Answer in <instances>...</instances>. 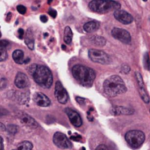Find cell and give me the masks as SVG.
<instances>
[{
    "mask_svg": "<svg viewBox=\"0 0 150 150\" xmlns=\"http://www.w3.org/2000/svg\"><path fill=\"white\" fill-rule=\"evenodd\" d=\"M29 69L34 81L40 86L45 89L51 87L53 83V75L47 67L43 65H33Z\"/></svg>",
    "mask_w": 150,
    "mask_h": 150,
    "instance_id": "1",
    "label": "cell"
},
{
    "mask_svg": "<svg viewBox=\"0 0 150 150\" xmlns=\"http://www.w3.org/2000/svg\"><path fill=\"white\" fill-rule=\"evenodd\" d=\"M71 71L74 78L83 86H91L96 77L95 71L87 66L77 64L73 66Z\"/></svg>",
    "mask_w": 150,
    "mask_h": 150,
    "instance_id": "2",
    "label": "cell"
},
{
    "mask_svg": "<svg viewBox=\"0 0 150 150\" xmlns=\"http://www.w3.org/2000/svg\"><path fill=\"white\" fill-rule=\"evenodd\" d=\"M104 91L110 97H116L127 91V86L119 76H112L104 83Z\"/></svg>",
    "mask_w": 150,
    "mask_h": 150,
    "instance_id": "3",
    "label": "cell"
},
{
    "mask_svg": "<svg viewBox=\"0 0 150 150\" xmlns=\"http://www.w3.org/2000/svg\"><path fill=\"white\" fill-rule=\"evenodd\" d=\"M89 7L92 11L98 13H105L112 10H120V4L117 1H102V0H93L90 2Z\"/></svg>",
    "mask_w": 150,
    "mask_h": 150,
    "instance_id": "4",
    "label": "cell"
},
{
    "mask_svg": "<svg viewBox=\"0 0 150 150\" xmlns=\"http://www.w3.org/2000/svg\"><path fill=\"white\" fill-rule=\"evenodd\" d=\"M125 139L132 149H139L145 141V134L140 130H131L126 134Z\"/></svg>",
    "mask_w": 150,
    "mask_h": 150,
    "instance_id": "5",
    "label": "cell"
},
{
    "mask_svg": "<svg viewBox=\"0 0 150 150\" xmlns=\"http://www.w3.org/2000/svg\"><path fill=\"white\" fill-rule=\"evenodd\" d=\"M88 55H89V58L92 62H97V63L108 64L111 62L109 55L105 52L99 50V49H94V48L90 49L88 52Z\"/></svg>",
    "mask_w": 150,
    "mask_h": 150,
    "instance_id": "6",
    "label": "cell"
},
{
    "mask_svg": "<svg viewBox=\"0 0 150 150\" xmlns=\"http://www.w3.org/2000/svg\"><path fill=\"white\" fill-rule=\"evenodd\" d=\"M53 142H54V144L60 149H70L72 147L68 137L64 134L60 133V132H57L54 134Z\"/></svg>",
    "mask_w": 150,
    "mask_h": 150,
    "instance_id": "7",
    "label": "cell"
},
{
    "mask_svg": "<svg viewBox=\"0 0 150 150\" xmlns=\"http://www.w3.org/2000/svg\"><path fill=\"white\" fill-rule=\"evenodd\" d=\"M112 35L117 39L118 40L125 43V44H130L131 42V35L128 31L119 28V27H114L112 30Z\"/></svg>",
    "mask_w": 150,
    "mask_h": 150,
    "instance_id": "8",
    "label": "cell"
},
{
    "mask_svg": "<svg viewBox=\"0 0 150 150\" xmlns=\"http://www.w3.org/2000/svg\"><path fill=\"white\" fill-rule=\"evenodd\" d=\"M54 96L56 97L57 100L59 103L64 105L68 102L69 100V95L63 85L62 84L61 82H57L55 84V89H54Z\"/></svg>",
    "mask_w": 150,
    "mask_h": 150,
    "instance_id": "9",
    "label": "cell"
},
{
    "mask_svg": "<svg viewBox=\"0 0 150 150\" xmlns=\"http://www.w3.org/2000/svg\"><path fill=\"white\" fill-rule=\"evenodd\" d=\"M135 76H136V81H137V83H138V88H139L140 95H141L142 100L146 104H148V103H149L150 98L149 97V95H148V92H147V90H146V87H145L142 76V75L139 72H135Z\"/></svg>",
    "mask_w": 150,
    "mask_h": 150,
    "instance_id": "10",
    "label": "cell"
},
{
    "mask_svg": "<svg viewBox=\"0 0 150 150\" xmlns=\"http://www.w3.org/2000/svg\"><path fill=\"white\" fill-rule=\"evenodd\" d=\"M65 112H66L67 116L69 117L71 124L74 127H80L83 125V120H82L80 114L77 112H76V111L70 109V108H66L65 109Z\"/></svg>",
    "mask_w": 150,
    "mask_h": 150,
    "instance_id": "11",
    "label": "cell"
},
{
    "mask_svg": "<svg viewBox=\"0 0 150 150\" xmlns=\"http://www.w3.org/2000/svg\"><path fill=\"white\" fill-rule=\"evenodd\" d=\"M114 18L119 20L120 23L124 24V25H128V24H131L133 21H134V18L133 16L125 11H122V10H118V11H114Z\"/></svg>",
    "mask_w": 150,
    "mask_h": 150,
    "instance_id": "12",
    "label": "cell"
},
{
    "mask_svg": "<svg viewBox=\"0 0 150 150\" xmlns=\"http://www.w3.org/2000/svg\"><path fill=\"white\" fill-rule=\"evenodd\" d=\"M33 99H34L35 104L40 107H47L51 105V100L48 98V97H47L45 94L41 92L35 93Z\"/></svg>",
    "mask_w": 150,
    "mask_h": 150,
    "instance_id": "13",
    "label": "cell"
},
{
    "mask_svg": "<svg viewBox=\"0 0 150 150\" xmlns=\"http://www.w3.org/2000/svg\"><path fill=\"white\" fill-rule=\"evenodd\" d=\"M15 85L19 89H25L29 86V79L24 73L18 72L15 78Z\"/></svg>",
    "mask_w": 150,
    "mask_h": 150,
    "instance_id": "14",
    "label": "cell"
},
{
    "mask_svg": "<svg viewBox=\"0 0 150 150\" xmlns=\"http://www.w3.org/2000/svg\"><path fill=\"white\" fill-rule=\"evenodd\" d=\"M111 113L113 115H132L134 113V110L125 106H113L111 109Z\"/></svg>",
    "mask_w": 150,
    "mask_h": 150,
    "instance_id": "15",
    "label": "cell"
},
{
    "mask_svg": "<svg viewBox=\"0 0 150 150\" xmlns=\"http://www.w3.org/2000/svg\"><path fill=\"white\" fill-rule=\"evenodd\" d=\"M12 58L14 60V62L18 64H25L29 62L30 58H25L24 56V52L22 50H15L12 54Z\"/></svg>",
    "mask_w": 150,
    "mask_h": 150,
    "instance_id": "16",
    "label": "cell"
},
{
    "mask_svg": "<svg viewBox=\"0 0 150 150\" xmlns=\"http://www.w3.org/2000/svg\"><path fill=\"white\" fill-rule=\"evenodd\" d=\"M19 120L22 123H24L25 125H26L28 127H39L38 123L31 116H29L25 113L21 112L19 114Z\"/></svg>",
    "mask_w": 150,
    "mask_h": 150,
    "instance_id": "17",
    "label": "cell"
},
{
    "mask_svg": "<svg viewBox=\"0 0 150 150\" xmlns=\"http://www.w3.org/2000/svg\"><path fill=\"white\" fill-rule=\"evenodd\" d=\"M100 26V24L99 22L96 21V20H91V21H89L87 23L84 24L83 25V30L86 32V33H93L95 31H97Z\"/></svg>",
    "mask_w": 150,
    "mask_h": 150,
    "instance_id": "18",
    "label": "cell"
},
{
    "mask_svg": "<svg viewBox=\"0 0 150 150\" xmlns=\"http://www.w3.org/2000/svg\"><path fill=\"white\" fill-rule=\"evenodd\" d=\"M25 35V42L26 46L31 50H33L34 48V40H33V35L32 31L31 30H28Z\"/></svg>",
    "mask_w": 150,
    "mask_h": 150,
    "instance_id": "19",
    "label": "cell"
},
{
    "mask_svg": "<svg viewBox=\"0 0 150 150\" xmlns=\"http://www.w3.org/2000/svg\"><path fill=\"white\" fill-rule=\"evenodd\" d=\"M73 38V33L69 26H66L64 30V42L68 45H69L72 42Z\"/></svg>",
    "mask_w": 150,
    "mask_h": 150,
    "instance_id": "20",
    "label": "cell"
},
{
    "mask_svg": "<svg viewBox=\"0 0 150 150\" xmlns=\"http://www.w3.org/2000/svg\"><path fill=\"white\" fill-rule=\"evenodd\" d=\"M17 150H33V144L30 142H22L18 145Z\"/></svg>",
    "mask_w": 150,
    "mask_h": 150,
    "instance_id": "21",
    "label": "cell"
},
{
    "mask_svg": "<svg viewBox=\"0 0 150 150\" xmlns=\"http://www.w3.org/2000/svg\"><path fill=\"white\" fill-rule=\"evenodd\" d=\"M6 131L8 133H10L11 134H16L18 133V127L15 125H9L6 127Z\"/></svg>",
    "mask_w": 150,
    "mask_h": 150,
    "instance_id": "22",
    "label": "cell"
},
{
    "mask_svg": "<svg viewBox=\"0 0 150 150\" xmlns=\"http://www.w3.org/2000/svg\"><path fill=\"white\" fill-rule=\"evenodd\" d=\"M93 41H94V43L96 44V45H98V46H104L105 43H106V41H105V40L104 39V38H102V37H95V39L93 40Z\"/></svg>",
    "mask_w": 150,
    "mask_h": 150,
    "instance_id": "23",
    "label": "cell"
},
{
    "mask_svg": "<svg viewBox=\"0 0 150 150\" xmlns=\"http://www.w3.org/2000/svg\"><path fill=\"white\" fill-rule=\"evenodd\" d=\"M0 51H1V54H0V61L4 62L6 58H7V52L5 51V48L0 47Z\"/></svg>",
    "mask_w": 150,
    "mask_h": 150,
    "instance_id": "24",
    "label": "cell"
},
{
    "mask_svg": "<svg viewBox=\"0 0 150 150\" xmlns=\"http://www.w3.org/2000/svg\"><path fill=\"white\" fill-rule=\"evenodd\" d=\"M17 10H18V11L19 13H21V14H25V13L26 12V8H25L24 5H18Z\"/></svg>",
    "mask_w": 150,
    "mask_h": 150,
    "instance_id": "25",
    "label": "cell"
},
{
    "mask_svg": "<svg viewBox=\"0 0 150 150\" xmlns=\"http://www.w3.org/2000/svg\"><path fill=\"white\" fill-rule=\"evenodd\" d=\"M0 88H1V90H4V88L6 86V84H7V80L5 79V78H4V77H2L1 78V83H0Z\"/></svg>",
    "mask_w": 150,
    "mask_h": 150,
    "instance_id": "26",
    "label": "cell"
},
{
    "mask_svg": "<svg viewBox=\"0 0 150 150\" xmlns=\"http://www.w3.org/2000/svg\"><path fill=\"white\" fill-rule=\"evenodd\" d=\"M9 44H10V43H9V41L3 40H1V41H0V47L6 48V47H7V46H8Z\"/></svg>",
    "mask_w": 150,
    "mask_h": 150,
    "instance_id": "27",
    "label": "cell"
},
{
    "mask_svg": "<svg viewBox=\"0 0 150 150\" xmlns=\"http://www.w3.org/2000/svg\"><path fill=\"white\" fill-rule=\"evenodd\" d=\"M121 70H122V72H123L124 74H127V73H129V71H130V68H129L128 65L125 64V65H123Z\"/></svg>",
    "mask_w": 150,
    "mask_h": 150,
    "instance_id": "28",
    "label": "cell"
},
{
    "mask_svg": "<svg viewBox=\"0 0 150 150\" xmlns=\"http://www.w3.org/2000/svg\"><path fill=\"white\" fill-rule=\"evenodd\" d=\"M70 139L73 140V141H76V142H82V137H81L80 135H77V134L72 135V136L70 137Z\"/></svg>",
    "mask_w": 150,
    "mask_h": 150,
    "instance_id": "29",
    "label": "cell"
},
{
    "mask_svg": "<svg viewBox=\"0 0 150 150\" xmlns=\"http://www.w3.org/2000/svg\"><path fill=\"white\" fill-rule=\"evenodd\" d=\"M48 13H49V15H50L52 18H55V17H56V15H57L56 11H54V10H53V9H49Z\"/></svg>",
    "mask_w": 150,
    "mask_h": 150,
    "instance_id": "30",
    "label": "cell"
},
{
    "mask_svg": "<svg viewBox=\"0 0 150 150\" xmlns=\"http://www.w3.org/2000/svg\"><path fill=\"white\" fill-rule=\"evenodd\" d=\"M18 38H20V39H22V38H24V30L23 29H18Z\"/></svg>",
    "mask_w": 150,
    "mask_h": 150,
    "instance_id": "31",
    "label": "cell"
},
{
    "mask_svg": "<svg viewBox=\"0 0 150 150\" xmlns=\"http://www.w3.org/2000/svg\"><path fill=\"white\" fill-rule=\"evenodd\" d=\"M96 150H109V149L105 146V145H99Z\"/></svg>",
    "mask_w": 150,
    "mask_h": 150,
    "instance_id": "32",
    "label": "cell"
},
{
    "mask_svg": "<svg viewBox=\"0 0 150 150\" xmlns=\"http://www.w3.org/2000/svg\"><path fill=\"white\" fill-rule=\"evenodd\" d=\"M40 19H41L42 22H44V23H46V22L47 21V18L46 16H44V15H42V16L40 17Z\"/></svg>",
    "mask_w": 150,
    "mask_h": 150,
    "instance_id": "33",
    "label": "cell"
},
{
    "mask_svg": "<svg viewBox=\"0 0 150 150\" xmlns=\"http://www.w3.org/2000/svg\"><path fill=\"white\" fill-rule=\"evenodd\" d=\"M0 126H1V130H2V131L6 130V127H4V124H3V123H1V124H0Z\"/></svg>",
    "mask_w": 150,
    "mask_h": 150,
    "instance_id": "34",
    "label": "cell"
},
{
    "mask_svg": "<svg viewBox=\"0 0 150 150\" xmlns=\"http://www.w3.org/2000/svg\"><path fill=\"white\" fill-rule=\"evenodd\" d=\"M1 150H4V142L2 137H1Z\"/></svg>",
    "mask_w": 150,
    "mask_h": 150,
    "instance_id": "35",
    "label": "cell"
},
{
    "mask_svg": "<svg viewBox=\"0 0 150 150\" xmlns=\"http://www.w3.org/2000/svg\"><path fill=\"white\" fill-rule=\"evenodd\" d=\"M13 150H17V149H13Z\"/></svg>",
    "mask_w": 150,
    "mask_h": 150,
    "instance_id": "36",
    "label": "cell"
}]
</instances>
